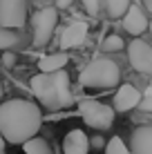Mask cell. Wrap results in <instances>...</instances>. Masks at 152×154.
I'll return each mask as SVG.
<instances>
[{
  "instance_id": "cell-5",
  "label": "cell",
  "mask_w": 152,
  "mask_h": 154,
  "mask_svg": "<svg viewBox=\"0 0 152 154\" xmlns=\"http://www.w3.org/2000/svg\"><path fill=\"white\" fill-rule=\"evenodd\" d=\"M56 25H58V14H56V9H54V7L38 9V11L31 16L34 45H36V47H45L47 42L51 40V36H54Z\"/></svg>"
},
{
  "instance_id": "cell-20",
  "label": "cell",
  "mask_w": 152,
  "mask_h": 154,
  "mask_svg": "<svg viewBox=\"0 0 152 154\" xmlns=\"http://www.w3.org/2000/svg\"><path fill=\"white\" fill-rule=\"evenodd\" d=\"M14 63H16V56L11 54V51H5V54H2V65H7V67H11V65H14Z\"/></svg>"
},
{
  "instance_id": "cell-19",
  "label": "cell",
  "mask_w": 152,
  "mask_h": 154,
  "mask_svg": "<svg viewBox=\"0 0 152 154\" xmlns=\"http://www.w3.org/2000/svg\"><path fill=\"white\" fill-rule=\"evenodd\" d=\"M101 5H103V0H83V7H85V11L90 16H98Z\"/></svg>"
},
{
  "instance_id": "cell-26",
  "label": "cell",
  "mask_w": 152,
  "mask_h": 154,
  "mask_svg": "<svg viewBox=\"0 0 152 154\" xmlns=\"http://www.w3.org/2000/svg\"><path fill=\"white\" fill-rule=\"evenodd\" d=\"M150 34H152V20H150Z\"/></svg>"
},
{
  "instance_id": "cell-6",
  "label": "cell",
  "mask_w": 152,
  "mask_h": 154,
  "mask_svg": "<svg viewBox=\"0 0 152 154\" xmlns=\"http://www.w3.org/2000/svg\"><path fill=\"white\" fill-rule=\"evenodd\" d=\"M27 23V5L25 0H0V27L18 29Z\"/></svg>"
},
{
  "instance_id": "cell-7",
  "label": "cell",
  "mask_w": 152,
  "mask_h": 154,
  "mask_svg": "<svg viewBox=\"0 0 152 154\" xmlns=\"http://www.w3.org/2000/svg\"><path fill=\"white\" fill-rule=\"evenodd\" d=\"M128 60L132 65V69H137L141 74H152V47H150V42L134 38L128 45Z\"/></svg>"
},
{
  "instance_id": "cell-24",
  "label": "cell",
  "mask_w": 152,
  "mask_h": 154,
  "mask_svg": "<svg viewBox=\"0 0 152 154\" xmlns=\"http://www.w3.org/2000/svg\"><path fill=\"white\" fill-rule=\"evenodd\" d=\"M143 5H145V9L152 14V0H143Z\"/></svg>"
},
{
  "instance_id": "cell-4",
  "label": "cell",
  "mask_w": 152,
  "mask_h": 154,
  "mask_svg": "<svg viewBox=\"0 0 152 154\" xmlns=\"http://www.w3.org/2000/svg\"><path fill=\"white\" fill-rule=\"evenodd\" d=\"M78 114L94 130H110L114 123V107L101 100H83L78 105Z\"/></svg>"
},
{
  "instance_id": "cell-14",
  "label": "cell",
  "mask_w": 152,
  "mask_h": 154,
  "mask_svg": "<svg viewBox=\"0 0 152 154\" xmlns=\"http://www.w3.org/2000/svg\"><path fill=\"white\" fill-rule=\"evenodd\" d=\"M23 150H25V154H51L49 143L45 139H40V136H34L27 143H23Z\"/></svg>"
},
{
  "instance_id": "cell-22",
  "label": "cell",
  "mask_w": 152,
  "mask_h": 154,
  "mask_svg": "<svg viewBox=\"0 0 152 154\" xmlns=\"http://www.w3.org/2000/svg\"><path fill=\"white\" fill-rule=\"evenodd\" d=\"M72 2H74V0H56V7L58 9H67Z\"/></svg>"
},
{
  "instance_id": "cell-2",
  "label": "cell",
  "mask_w": 152,
  "mask_h": 154,
  "mask_svg": "<svg viewBox=\"0 0 152 154\" xmlns=\"http://www.w3.org/2000/svg\"><path fill=\"white\" fill-rule=\"evenodd\" d=\"M29 87L38 103L45 109H67L74 105V94L70 87V76L67 72H51V74H36L29 81Z\"/></svg>"
},
{
  "instance_id": "cell-15",
  "label": "cell",
  "mask_w": 152,
  "mask_h": 154,
  "mask_svg": "<svg viewBox=\"0 0 152 154\" xmlns=\"http://www.w3.org/2000/svg\"><path fill=\"white\" fill-rule=\"evenodd\" d=\"M105 2V11L112 18H123L130 9V0H103Z\"/></svg>"
},
{
  "instance_id": "cell-1",
  "label": "cell",
  "mask_w": 152,
  "mask_h": 154,
  "mask_svg": "<svg viewBox=\"0 0 152 154\" xmlns=\"http://www.w3.org/2000/svg\"><path fill=\"white\" fill-rule=\"evenodd\" d=\"M43 127L40 105L27 98H11L0 105V134L7 143L23 145L29 139L38 136Z\"/></svg>"
},
{
  "instance_id": "cell-9",
  "label": "cell",
  "mask_w": 152,
  "mask_h": 154,
  "mask_svg": "<svg viewBox=\"0 0 152 154\" xmlns=\"http://www.w3.org/2000/svg\"><path fill=\"white\" fill-rule=\"evenodd\" d=\"M85 38H87V25L81 23V20H74V23H70L65 29L60 31L58 47L60 49H72V47L83 45Z\"/></svg>"
},
{
  "instance_id": "cell-11",
  "label": "cell",
  "mask_w": 152,
  "mask_h": 154,
  "mask_svg": "<svg viewBox=\"0 0 152 154\" xmlns=\"http://www.w3.org/2000/svg\"><path fill=\"white\" fill-rule=\"evenodd\" d=\"M65 154H90V139L83 130H70L63 139Z\"/></svg>"
},
{
  "instance_id": "cell-25",
  "label": "cell",
  "mask_w": 152,
  "mask_h": 154,
  "mask_svg": "<svg viewBox=\"0 0 152 154\" xmlns=\"http://www.w3.org/2000/svg\"><path fill=\"white\" fill-rule=\"evenodd\" d=\"M0 96H2V83H0Z\"/></svg>"
},
{
  "instance_id": "cell-8",
  "label": "cell",
  "mask_w": 152,
  "mask_h": 154,
  "mask_svg": "<svg viewBox=\"0 0 152 154\" xmlns=\"http://www.w3.org/2000/svg\"><path fill=\"white\" fill-rule=\"evenodd\" d=\"M141 94H139V89L134 87V85H130V83H125L121 85V87L116 89V94H114V112H130V109H134V107H139L141 105Z\"/></svg>"
},
{
  "instance_id": "cell-3",
  "label": "cell",
  "mask_w": 152,
  "mask_h": 154,
  "mask_svg": "<svg viewBox=\"0 0 152 154\" xmlns=\"http://www.w3.org/2000/svg\"><path fill=\"white\" fill-rule=\"evenodd\" d=\"M119 78H121V72H119V65L114 60H110V58H94L81 72L78 81L87 89H110V87L119 85Z\"/></svg>"
},
{
  "instance_id": "cell-17",
  "label": "cell",
  "mask_w": 152,
  "mask_h": 154,
  "mask_svg": "<svg viewBox=\"0 0 152 154\" xmlns=\"http://www.w3.org/2000/svg\"><path fill=\"white\" fill-rule=\"evenodd\" d=\"M18 36L14 34L11 29H5V27H0V49H14L16 45H18Z\"/></svg>"
},
{
  "instance_id": "cell-12",
  "label": "cell",
  "mask_w": 152,
  "mask_h": 154,
  "mask_svg": "<svg viewBox=\"0 0 152 154\" xmlns=\"http://www.w3.org/2000/svg\"><path fill=\"white\" fill-rule=\"evenodd\" d=\"M132 154H152V125H141L132 132Z\"/></svg>"
},
{
  "instance_id": "cell-21",
  "label": "cell",
  "mask_w": 152,
  "mask_h": 154,
  "mask_svg": "<svg viewBox=\"0 0 152 154\" xmlns=\"http://www.w3.org/2000/svg\"><path fill=\"white\" fill-rule=\"evenodd\" d=\"M143 112H152V96H148V98H143L141 100V105H139Z\"/></svg>"
},
{
  "instance_id": "cell-18",
  "label": "cell",
  "mask_w": 152,
  "mask_h": 154,
  "mask_svg": "<svg viewBox=\"0 0 152 154\" xmlns=\"http://www.w3.org/2000/svg\"><path fill=\"white\" fill-rule=\"evenodd\" d=\"M125 47V42L121 36H116V34H107L105 36V40H103V49L105 51H121Z\"/></svg>"
},
{
  "instance_id": "cell-10",
  "label": "cell",
  "mask_w": 152,
  "mask_h": 154,
  "mask_svg": "<svg viewBox=\"0 0 152 154\" xmlns=\"http://www.w3.org/2000/svg\"><path fill=\"white\" fill-rule=\"evenodd\" d=\"M148 27H150V23H148V18H145L143 9L137 7V5H130L128 14L123 16V29L128 31V34H132V36H139Z\"/></svg>"
},
{
  "instance_id": "cell-13",
  "label": "cell",
  "mask_w": 152,
  "mask_h": 154,
  "mask_svg": "<svg viewBox=\"0 0 152 154\" xmlns=\"http://www.w3.org/2000/svg\"><path fill=\"white\" fill-rule=\"evenodd\" d=\"M70 63V56L65 51H56V54H47L38 60V69L43 74H51V72H60L63 67Z\"/></svg>"
},
{
  "instance_id": "cell-23",
  "label": "cell",
  "mask_w": 152,
  "mask_h": 154,
  "mask_svg": "<svg viewBox=\"0 0 152 154\" xmlns=\"http://www.w3.org/2000/svg\"><path fill=\"white\" fill-rule=\"evenodd\" d=\"M5 145H7V141H5V136L0 134V154H5Z\"/></svg>"
},
{
  "instance_id": "cell-16",
  "label": "cell",
  "mask_w": 152,
  "mask_h": 154,
  "mask_svg": "<svg viewBox=\"0 0 152 154\" xmlns=\"http://www.w3.org/2000/svg\"><path fill=\"white\" fill-rule=\"evenodd\" d=\"M105 154H132V150L123 143L121 136H112L105 145Z\"/></svg>"
}]
</instances>
